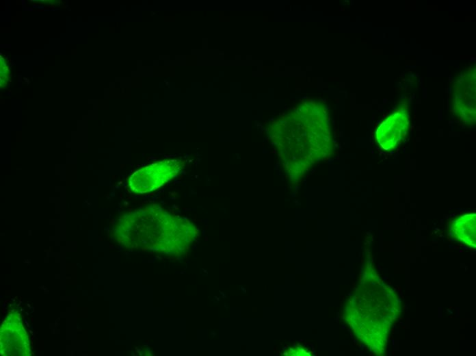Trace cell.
I'll return each instance as SVG.
<instances>
[{
  "instance_id": "1",
  "label": "cell",
  "mask_w": 476,
  "mask_h": 356,
  "mask_svg": "<svg viewBox=\"0 0 476 356\" xmlns=\"http://www.w3.org/2000/svg\"><path fill=\"white\" fill-rule=\"evenodd\" d=\"M173 173H176L175 167L168 166L165 163L162 166L157 164L146 167L135 172L131 177V188L140 192L155 190L169 179V175Z\"/></svg>"
},
{
  "instance_id": "2",
  "label": "cell",
  "mask_w": 476,
  "mask_h": 356,
  "mask_svg": "<svg viewBox=\"0 0 476 356\" xmlns=\"http://www.w3.org/2000/svg\"><path fill=\"white\" fill-rule=\"evenodd\" d=\"M408 120L401 113L393 114L380 125L378 132V140L385 149L396 146L401 140L408 125Z\"/></svg>"
},
{
  "instance_id": "3",
  "label": "cell",
  "mask_w": 476,
  "mask_h": 356,
  "mask_svg": "<svg viewBox=\"0 0 476 356\" xmlns=\"http://www.w3.org/2000/svg\"><path fill=\"white\" fill-rule=\"evenodd\" d=\"M454 233L466 244L475 243V215H464L453 222Z\"/></svg>"
}]
</instances>
